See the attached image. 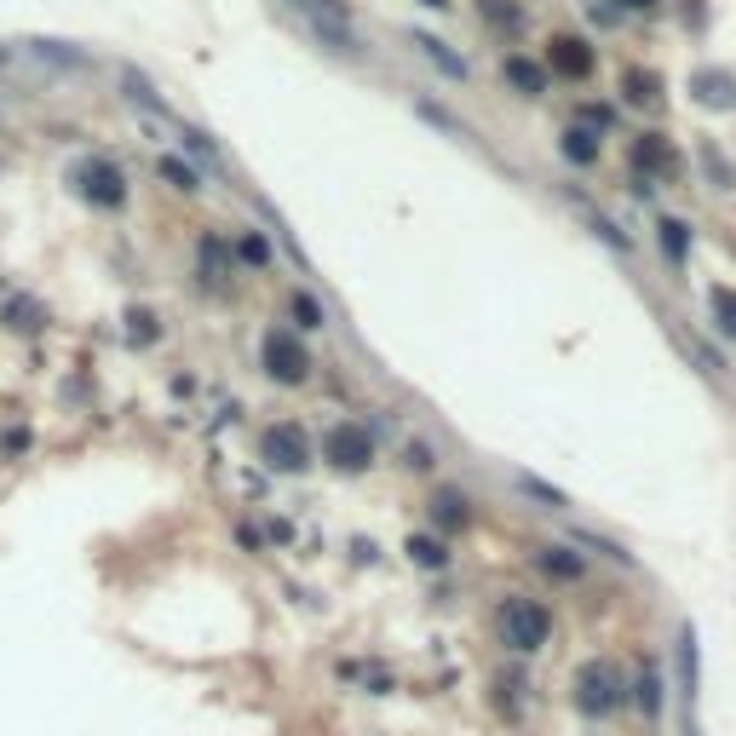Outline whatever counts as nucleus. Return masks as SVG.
<instances>
[{"label": "nucleus", "mask_w": 736, "mask_h": 736, "mask_svg": "<svg viewBox=\"0 0 736 736\" xmlns=\"http://www.w3.org/2000/svg\"><path fill=\"white\" fill-rule=\"evenodd\" d=\"M495 633H500V645H507L513 656H535L547 639H553V610L541 605V598H500V610H495Z\"/></svg>", "instance_id": "obj_1"}, {"label": "nucleus", "mask_w": 736, "mask_h": 736, "mask_svg": "<svg viewBox=\"0 0 736 736\" xmlns=\"http://www.w3.org/2000/svg\"><path fill=\"white\" fill-rule=\"evenodd\" d=\"M570 702H576V714L587 719H605L616 714L621 702H627V679H621V667L610 656H593L576 667V679H570Z\"/></svg>", "instance_id": "obj_2"}, {"label": "nucleus", "mask_w": 736, "mask_h": 736, "mask_svg": "<svg viewBox=\"0 0 736 736\" xmlns=\"http://www.w3.org/2000/svg\"><path fill=\"white\" fill-rule=\"evenodd\" d=\"M259 362H265V375H271L277 386H299V380L311 375V357H306V346H299L294 328H265Z\"/></svg>", "instance_id": "obj_3"}, {"label": "nucleus", "mask_w": 736, "mask_h": 736, "mask_svg": "<svg viewBox=\"0 0 736 736\" xmlns=\"http://www.w3.org/2000/svg\"><path fill=\"white\" fill-rule=\"evenodd\" d=\"M259 460L271 466V473H306L311 466V438L294 420H277V426L259 431Z\"/></svg>", "instance_id": "obj_4"}, {"label": "nucleus", "mask_w": 736, "mask_h": 736, "mask_svg": "<svg viewBox=\"0 0 736 736\" xmlns=\"http://www.w3.org/2000/svg\"><path fill=\"white\" fill-rule=\"evenodd\" d=\"M322 460L334 466V473H368V466H375V438H368V426H357V420L328 426Z\"/></svg>", "instance_id": "obj_5"}, {"label": "nucleus", "mask_w": 736, "mask_h": 736, "mask_svg": "<svg viewBox=\"0 0 736 736\" xmlns=\"http://www.w3.org/2000/svg\"><path fill=\"white\" fill-rule=\"evenodd\" d=\"M70 185L87 196L92 208H121V202H127V179H121V167H116V161H105V156L81 161L76 173H70Z\"/></svg>", "instance_id": "obj_6"}, {"label": "nucleus", "mask_w": 736, "mask_h": 736, "mask_svg": "<svg viewBox=\"0 0 736 736\" xmlns=\"http://www.w3.org/2000/svg\"><path fill=\"white\" fill-rule=\"evenodd\" d=\"M547 63H553L564 81H587L593 63H598V52H593L587 36H553V41H547Z\"/></svg>", "instance_id": "obj_7"}, {"label": "nucleus", "mask_w": 736, "mask_h": 736, "mask_svg": "<svg viewBox=\"0 0 736 736\" xmlns=\"http://www.w3.org/2000/svg\"><path fill=\"white\" fill-rule=\"evenodd\" d=\"M288 7H294V12H306L322 41H334L340 52H357V36H351V23H346L340 7H328V0H288Z\"/></svg>", "instance_id": "obj_8"}, {"label": "nucleus", "mask_w": 736, "mask_h": 736, "mask_svg": "<svg viewBox=\"0 0 736 736\" xmlns=\"http://www.w3.org/2000/svg\"><path fill=\"white\" fill-rule=\"evenodd\" d=\"M633 173L639 179H674V145L662 132H639L633 139Z\"/></svg>", "instance_id": "obj_9"}, {"label": "nucleus", "mask_w": 736, "mask_h": 736, "mask_svg": "<svg viewBox=\"0 0 736 736\" xmlns=\"http://www.w3.org/2000/svg\"><path fill=\"white\" fill-rule=\"evenodd\" d=\"M674 667H679V702H685V708H696V690H702V650H696V633H690V627H679Z\"/></svg>", "instance_id": "obj_10"}, {"label": "nucleus", "mask_w": 736, "mask_h": 736, "mask_svg": "<svg viewBox=\"0 0 736 736\" xmlns=\"http://www.w3.org/2000/svg\"><path fill=\"white\" fill-rule=\"evenodd\" d=\"M690 87H696L702 105H714V110H736V81H730L725 70H696V76H690Z\"/></svg>", "instance_id": "obj_11"}, {"label": "nucleus", "mask_w": 736, "mask_h": 736, "mask_svg": "<svg viewBox=\"0 0 736 736\" xmlns=\"http://www.w3.org/2000/svg\"><path fill=\"white\" fill-rule=\"evenodd\" d=\"M431 518H438L449 535L473 529V507H466V495H460V489H438V495H431Z\"/></svg>", "instance_id": "obj_12"}, {"label": "nucleus", "mask_w": 736, "mask_h": 736, "mask_svg": "<svg viewBox=\"0 0 736 736\" xmlns=\"http://www.w3.org/2000/svg\"><path fill=\"white\" fill-rule=\"evenodd\" d=\"M535 564H541L553 581H581V570H587V558L570 553V547H541V553H535Z\"/></svg>", "instance_id": "obj_13"}, {"label": "nucleus", "mask_w": 736, "mask_h": 736, "mask_svg": "<svg viewBox=\"0 0 736 736\" xmlns=\"http://www.w3.org/2000/svg\"><path fill=\"white\" fill-rule=\"evenodd\" d=\"M500 76H507V87L524 92V98L547 92V70H541V63H529V58H507V70H500Z\"/></svg>", "instance_id": "obj_14"}, {"label": "nucleus", "mask_w": 736, "mask_h": 736, "mask_svg": "<svg viewBox=\"0 0 736 736\" xmlns=\"http://www.w3.org/2000/svg\"><path fill=\"white\" fill-rule=\"evenodd\" d=\"M621 98H627V105H639V110H656L662 105V81L650 70H621Z\"/></svg>", "instance_id": "obj_15"}, {"label": "nucleus", "mask_w": 736, "mask_h": 736, "mask_svg": "<svg viewBox=\"0 0 736 736\" xmlns=\"http://www.w3.org/2000/svg\"><path fill=\"white\" fill-rule=\"evenodd\" d=\"M558 150H564V161H576V167H587V161L598 156V132H593V127H564V139H558Z\"/></svg>", "instance_id": "obj_16"}, {"label": "nucleus", "mask_w": 736, "mask_h": 736, "mask_svg": "<svg viewBox=\"0 0 736 736\" xmlns=\"http://www.w3.org/2000/svg\"><path fill=\"white\" fill-rule=\"evenodd\" d=\"M708 311H714V328L725 334V340H736V288L714 282L708 288Z\"/></svg>", "instance_id": "obj_17"}, {"label": "nucleus", "mask_w": 736, "mask_h": 736, "mask_svg": "<svg viewBox=\"0 0 736 736\" xmlns=\"http://www.w3.org/2000/svg\"><path fill=\"white\" fill-rule=\"evenodd\" d=\"M478 18H484V23H495L500 36L524 29V7H518V0H478Z\"/></svg>", "instance_id": "obj_18"}, {"label": "nucleus", "mask_w": 736, "mask_h": 736, "mask_svg": "<svg viewBox=\"0 0 736 736\" xmlns=\"http://www.w3.org/2000/svg\"><path fill=\"white\" fill-rule=\"evenodd\" d=\"M415 47H420V52H426L431 63H438V70H444L449 81H466V58H455V52H449L444 41H431V36H415Z\"/></svg>", "instance_id": "obj_19"}, {"label": "nucleus", "mask_w": 736, "mask_h": 736, "mask_svg": "<svg viewBox=\"0 0 736 736\" xmlns=\"http://www.w3.org/2000/svg\"><path fill=\"white\" fill-rule=\"evenodd\" d=\"M662 253L674 265H685V253H690V225L685 219H662Z\"/></svg>", "instance_id": "obj_20"}, {"label": "nucleus", "mask_w": 736, "mask_h": 736, "mask_svg": "<svg viewBox=\"0 0 736 736\" xmlns=\"http://www.w3.org/2000/svg\"><path fill=\"white\" fill-rule=\"evenodd\" d=\"M156 173H161L167 185H173V190H185V196H190V190H202V179H196L179 156H156Z\"/></svg>", "instance_id": "obj_21"}, {"label": "nucleus", "mask_w": 736, "mask_h": 736, "mask_svg": "<svg viewBox=\"0 0 736 736\" xmlns=\"http://www.w3.org/2000/svg\"><path fill=\"white\" fill-rule=\"evenodd\" d=\"M409 558L420 564V570H444V535H438V541H431V535H415V541H409Z\"/></svg>", "instance_id": "obj_22"}, {"label": "nucleus", "mask_w": 736, "mask_h": 736, "mask_svg": "<svg viewBox=\"0 0 736 736\" xmlns=\"http://www.w3.org/2000/svg\"><path fill=\"white\" fill-rule=\"evenodd\" d=\"M639 708H645L650 719L662 714V674H656V662H645V667H639Z\"/></svg>", "instance_id": "obj_23"}, {"label": "nucleus", "mask_w": 736, "mask_h": 736, "mask_svg": "<svg viewBox=\"0 0 736 736\" xmlns=\"http://www.w3.org/2000/svg\"><path fill=\"white\" fill-rule=\"evenodd\" d=\"M294 317H299V328H322V306L311 294H294Z\"/></svg>", "instance_id": "obj_24"}, {"label": "nucleus", "mask_w": 736, "mask_h": 736, "mask_svg": "<svg viewBox=\"0 0 736 736\" xmlns=\"http://www.w3.org/2000/svg\"><path fill=\"white\" fill-rule=\"evenodd\" d=\"M242 259H253V265H265V259H271V242H265V237H259V230H248V237H242Z\"/></svg>", "instance_id": "obj_25"}, {"label": "nucleus", "mask_w": 736, "mask_h": 736, "mask_svg": "<svg viewBox=\"0 0 736 736\" xmlns=\"http://www.w3.org/2000/svg\"><path fill=\"white\" fill-rule=\"evenodd\" d=\"M621 7H633V12H650V7H656V0H621Z\"/></svg>", "instance_id": "obj_26"}, {"label": "nucleus", "mask_w": 736, "mask_h": 736, "mask_svg": "<svg viewBox=\"0 0 736 736\" xmlns=\"http://www.w3.org/2000/svg\"><path fill=\"white\" fill-rule=\"evenodd\" d=\"M420 7H449V0H420Z\"/></svg>", "instance_id": "obj_27"}]
</instances>
